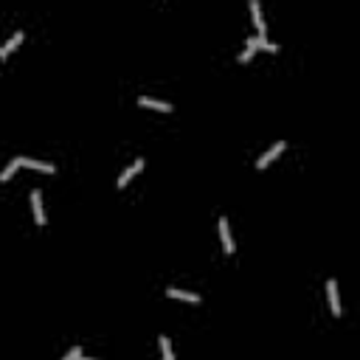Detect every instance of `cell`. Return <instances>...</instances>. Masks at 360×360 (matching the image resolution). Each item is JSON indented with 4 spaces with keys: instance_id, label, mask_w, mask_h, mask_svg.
Returning <instances> with one entry per match:
<instances>
[{
    "instance_id": "obj_12",
    "label": "cell",
    "mask_w": 360,
    "mask_h": 360,
    "mask_svg": "<svg viewBox=\"0 0 360 360\" xmlns=\"http://www.w3.org/2000/svg\"><path fill=\"white\" fill-rule=\"evenodd\" d=\"M160 355H164V360H175V355H172V344H169V338L166 335H160Z\"/></svg>"
},
{
    "instance_id": "obj_1",
    "label": "cell",
    "mask_w": 360,
    "mask_h": 360,
    "mask_svg": "<svg viewBox=\"0 0 360 360\" xmlns=\"http://www.w3.org/2000/svg\"><path fill=\"white\" fill-rule=\"evenodd\" d=\"M248 48H245L242 53H239V62H250V57H254V51L256 48H265V51H270V53H276L279 51V45L276 43H270L267 37H248V43H245Z\"/></svg>"
},
{
    "instance_id": "obj_11",
    "label": "cell",
    "mask_w": 360,
    "mask_h": 360,
    "mask_svg": "<svg viewBox=\"0 0 360 360\" xmlns=\"http://www.w3.org/2000/svg\"><path fill=\"white\" fill-rule=\"evenodd\" d=\"M20 166H23V155H20V158H14V160H11V164L6 166L3 172H0V183H6V180H11V175H14V172L20 169Z\"/></svg>"
},
{
    "instance_id": "obj_14",
    "label": "cell",
    "mask_w": 360,
    "mask_h": 360,
    "mask_svg": "<svg viewBox=\"0 0 360 360\" xmlns=\"http://www.w3.org/2000/svg\"><path fill=\"white\" fill-rule=\"evenodd\" d=\"M79 357H82V349H79V346H74V349H70L62 360H79Z\"/></svg>"
},
{
    "instance_id": "obj_4",
    "label": "cell",
    "mask_w": 360,
    "mask_h": 360,
    "mask_svg": "<svg viewBox=\"0 0 360 360\" xmlns=\"http://www.w3.org/2000/svg\"><path fill=\"white\" fill-rule=\"evenodd\" d=\"M281 152H284V141L273 143V147H270L267 152L262 155L259 160H256V166H259V169H265V166H270V160H276V155H281Z\"/></svg>"
},
{
    "instance_id": "obj_9",
    "label": "cell",
    "mask_w": 360,
    "mask_h": 360,
    "mask_svg": "<svg viewBox=\"0 0 360 360\" xmlns=\"http://www.w3.org/2000/svg\"><path fill=\"white\" fill-rule=\"evenodd\" d=\"M23 166H28V169H37V172H45V175H53V172H57V166H53V164H45V160H34V158H23Z\"/></svg>"
},
{
    "instance_id": "obj_5",
    "label": "cell",
    "mask_w": 360,
    "mask_h": 360,
    "mask_svg": "<svg viewBox=\"0 0 360 360\" xmlns=\"http://www.w3.org/2000/svg\"><path fill=\"white\" fill-rule=\"evenodd\" d=\"M141 169H143V158H138L135 164H133V166H130V169H127V172H121V177L116 180V186H118V189H124V186H127L130 180H133V177H135V175H138V172H141Z\"/></svg>"
},
{
    "instance_id": "obj_3",
    "label": "cell",
    "mask_w": 360,
    "mask_h": 360,
    "mask_svg": "<svg viewBox=\"0 0 360 360\" xmlns=\"http://www.w3.org/2000/svg\"><path fill=\"white\" fill-rule=\"evenodd\" d=\"M220 239H223V248H225V254H233V239H231V228H228V220L225 217H220Z\"/></svg>"
},
{
    "instance_id": "obj_15",
    "label": "cell",
    "mask_w": 360,
    "mask_h": 360,
    "mask_svg": "<svg viewBox=\"0 0 360 360\" xmlns=\"http://www.w3.org/2000/svg\"><path fill=\"white\" fill-rule=\"evenodd\" d=\"M79 360H90V357H79Z\"/></svg>"
},
{
    "instance_id": "obj_2",
    "label": "cell",
    "mask_w": 360,
    "mask_h": 360,
    "mask_svg": "<svg viewBox=\"0 0 360 360\" xmlns=\"http://www.w3.org/2000/svg\"><path fill=\"white\" fill-rule=\"evenodd\" d=\"M327 296H329V307H332V315H338V318H340V313H344V310H340L338 281H335V279H329V281H327Z\"/></svg>"
},
{
    "instance_id": "obj_13",
    "label": "cell",
    "mask_w": 360,
    "mask_h": 360,
    "mask_svg": "<svg viewBox=\"0 0 360 360\" xmlns=\"http://www.w3.org/2000/svg\"><path fill=\"white\" fill-rule=\"evenodd\" d=\"M20 43H23V31H17V34H14V37H11V40H9V43H6V45H3V57H0V59H6V53H9V51H14V48H17V45H20Z\"/></svg>"
},
{
    "instance_id": "obj_7",
    "label": "cell",
    "mask_w": 360,
    "mask_h": 360,
    "mask_svg": "<svg viewBox=\"0 0 360 360\" xmlns=\"http://www.w3.org/2000/svg\"><path fill=\"white\" fill-rule=\"evenodd\" d=\"M141 107H152V110H160V113H172V104L169 101H160V99H149V96H141L138 99Z\"/></svg>"
},
{
    "instance_id": "obj_10",
    "label": "cell",
    "mask_w": 360,
    "mask_h": 360,
    "mask_svg": "<svg viewBox=\"0 0 360 360\" xmlns=\"http://www.w3.org/2000/svg\"><path fill=\"white\" fill-rule=\"evenodd\" d=\"M166 296H169V298H180V301H191V304L200 301V296H197V293H186V290H177V287H169V290H166Z\"/></svg>"
},
{
    "instance_id": "obj_6",
    "label": "cell",
    "mask_w": 360,
    "mask_h": 360,
    "mask_svg": "<svg viewBox=\"0 0 360 360\" xmlns=\"http://www.w3.org/2000/svg\"><path fill=\"white\" fill-rule=\"evenodd\" d=\"M250 14H254V26H256V31H259V37H265L267 23H265V17H262V9H259L256 0H250Z\"/></svg>"
},
{
    "instance_id": "obj_8",
    "label": "cell",
    "mask_w": 360,
    "mask_h": 360,
    "mask_svg": "<svg viewBox=\"0 0 360 360\" xmlns=\"http://www.w3.org/2000/svg\"><path fill=\"white\" fill-rule=\"evenodd\" d=\"M31 208H34V217H37V225H45V211H43V194L37 189L31 191Z\"/></svg>"
},
{
    "instance_id": "obj_16",
    "label": "cell",
    "mask_w": 360,
    "mask_h": 360,
    "mask_svg": "<svg viewBox=\"0 0 360 360\" xmlns=\"http://www.w3.org/2000/svg\"><path fill=\"white\" fill-rule=\"evenodd\" d=\"M0 57H3V48H0Z\"/></svg>"
}]
</instances>
